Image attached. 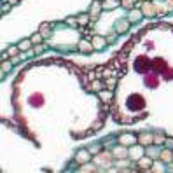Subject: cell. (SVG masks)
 I'll list each match as a JSON object with an SVG mask.
<instances>
[{"label": "cell", "mask_w": 173, "mask_h": 173, "mask_svg": "<svg viewBox=\"0 0 173 173\" xmlns=\"http://www.w3.org/2000/svg\"><path fill=\"white\" fill-rule=\"evenodd\" d=\"M91 161V152L86 151V149H81L79 152L75 154V163L79 164H84V163H89Z\"/></svg>", "instance_id": "obj_1"}, {"label": "cell", "mask_w": 173, "mask_h": 173, "mask_svg": "<svg viewBox=\"0 0 173 173\" xmlns=\"http://www.w3.org/2000/svg\"><path fill=\"white\" fill-rule=\"evenodd\" d=\"M77 49L81 52H93L94 51V46H93V42H89L88 39H81L79 44H77Z\"/></svg>", "instance_id": "obj_2"}, {"label": "cell", "mask_w": 173, "mask_h": 173, "mask_svg": "<svg viewBox=\"0 0 173 173\" xmlns=\"http://www.w3.org/2000/svg\"><path fill=\"white\" fill-rule=\"evenodd\" d=\"M117 142L121 143V145H135V143L138 142V136H135V135H121L117 138Z\"/></svg>", "instance_id": "obj_3"}, {"label": "cell", "mask_w": 173, "mask_h": 173, "mask_svg": "<svg viewBox=\"0 0 173 173\" xmlns=\"http://www.w3.org/2000/svg\"><path fill=\"white\" fill-rule=\"evenodd\" d=\"M91 42H93V46H94V49H102V47H105V46L109 44V40H105V39L100 37V35L91 37Z\"/></svg>", "instance_id": "obj_4"}, {"label": "cell", "mask_w": 173, "mask_h": 173, "mask_svg": "<svg viewBox=\"0 0 173 173\" xmlns=\"http://www.w3.org/2000/svg\"><path fill=\"white\" fill-rule=\"evenodd\" d=\"M100 7H102V4L98 2V0H94L91 4V9H89V16H91V19H96L98 18V14H100Z\"/></svg>", "instance_id": "obj_5"}, {"label": "cell", "mask_w": 173, "mask_h": 173, "mask_svg": "<svg viewBox=\"0 0 173 173\" xmlns=\"http://www.w3.org/2000/svg\"><path fill=\"white\" fill-rule=\"evenodd\" d=\"M121 5V0H103L102 2V7L105 10H112L115 7H119Z\"/></svg>", "instance_id": "obj_6"}, {"label": "cell", "mask_w": 173, "mask_h": 173, "mask_svg": "<svg viewBox=\"0 0 173 173\" xmlns=\"http://www.w3.org/2000/svg\"><path fill=\"white\" fill-rule=\"evenodd\" d=\"M154 142V135H151V133H145V135H140L138 136V143H143V145H151V143Z\"/></svg>", "instance_id": "obj_7"}, {"label": "cell", "mask_w": 173, "mask_h": 173, "mask_svg": "<svg viewBox=\"0 0 173 173\" xmlns=\"http://www.w3.org/2000/svg\"><path fill=\"white\" fill-rule=\"evenodd\" d=\"M140 18H142V10L140 9H133L131 12H130V16H128L130 23H135V21H138Z\"/></svg>", "instance_id": "obj_8"}, {"label": "cell", "mask_w": 173, "mask_h": 173, "mask_svg": "<svg viewBox=\"0 0 173 173\" xmlns=\"http://www.w3.org/2000/svg\"><path fill=\"white\" fill-rule=\"evenodd\" d=\"M31 39H25V40H21L19 44H18V47H19V51H30L31 49Z\"/></svg>", "instance_id": "obj_9"}, {"label": "cell", "mask_w": 173, "mask_h": 173, "mask_svg": "<svg viewBox=\"0 0 173 173\" xmlns=\"http://www.w3.org/2000/svg\"><path fill=\"white\" fill-rule=\"evenodd\" d=\"M77 19H79V26H86V25L89 23V19H91V16H89L88 12H82V14L77 16Z\"/></svg>", "instance_id": "obj_10"}, {"label": "cell", "mask_w": 173, "mask_h": 173, "mask_svg": "<svg viewBox=\"0 0 173 173\" xmlns=\"http://www.w3.org/2000/svg\"><path fill=\"white\" fill-rule=\"evenodd\" d=\"M30 39H31V44H33V46H40L42 42H44V35H42L40 31H37V33L31 35Z\"/></svg>", "instance_id": "obj_11"}, {"label": "cell", "mask_w": 173, "mask_h": 173, "mask_svg": "<svg viewBox=\"0 0 173 173\" xmlns=\"http://www.w3.org/2000/svg\"><path fill=\"white\" fill-rule=\"evenodd\" d=\"M138 164H140V168H151V164H152V157H151V156L140 157V159H138Z\"/></svg>", "instance_id": "obj_12"}, {"label": "cell", "mask_w": 173, "mask_h": 173, "mask_svg": "<svg viewBox=\"0 0 173 173\" xmlns=\"http://www.w3.org/2000/svg\"><path fill=\"white\" fill-rule=\"evenodd\" d=\"M128 103H131L133 109H140V107L143 105V100L140 98V96H138V94H135V96H133V98H131V100H130Z\"/></svg>", "instance_id": "obj_13"}, {"label": "cell", "mask_w": 173, "mask_h": 173, "mask_svg": "<svg viewBox=\"0 0 173 173\" xmlns=\"http://www.w3.org/2000/svg\"><path fill=\"white\" fill-rule=\"evenodd\" d=\"M65 23H67L68 26H73V28L79 26V19H77V16H68V18L65 19Z\"/></svg>", "instance_id": "obj_14"}, {"label": "cell", "mask_w": 173, "mask_h": 173, "mask_svg": "<svg viewBox=\"0 0 173 173\" xmlns=\"http://www.w3.org/2000/svg\"><path fill=\"white\" fill-rule=\"evenodd\" d=\"M49 28H51L49 23H44V25L40 26V33L44 35V37H49V35H51V30H49Z\"/></svg>", "instance_id": "obj_15"}, {"label": "cell", "mask_w": 173, "mask_h": 173, "mask_svg": "<svg viewBox=\"0 0 173 173\" xmlns=\"http://www.w3.org/2000/svg\"><path fill=\"white\" fill-rule=\"evenodd\" d=\"M30 103H31V105H35V107H40V105H42V96H40V94H35V96H31V98H30Z\"/></svg>", "instance_id": "obj_16"}, {"label": "cell", "mask_w": 173, "mask_h": 173, "mask_svg": "<svg viewBox=\"0 0 173 173\" xmlns=\"http://www.w3.org/2000/svg\"><path fill=\"white\" fill-rule=\"evenodd\" d=\"M114 154H115L117 157H124V156H128V151L124 149V145H121V147H117V149L114 151Z\"/></svg>", "instance_id": "obj_17"}, {"label": "cell", "mask_w": 173, "mask_h": 173, "mask_svg": "<svg viewBox=\"0 0 173 173\" xmlns=\"http://www.w3.org/2000/svg\"><path fill=\"white\" fill-rule=\"evenodd\" d=\"M172 157H173V156H172V149H164V151H163V154H161V159L168 163V161H170Z\"/></svg>", "instance_id": "obj_18"}, {"label": "cell", "mask_w": 173, "mask_h": 173, "mask_svg": "<svg viewBox=\"0 0 173 173\" xmlns=\"http://www.w3.org/2000/svg\"><path fill=\"white\" fill-rule=\"evenodd\" d=\"M100 96H102V100H105V102H110V100H112V93H110V89H105L103 93H100Z\"/></svg>", "instance_id": "obj_19"}, {"label": "cell", "mask_w": 173, "mask_h": 173, "mask_svg": "<svg viewBox=\"0 0 173 173\" xmlns=\"http://www.w3.org/2000/svg\"><path fill=\"white\" fill-rule=\"evenodd\" d=\"M7 52H9V56L12 58V56H16V54L19 52V47H18V46H9V47H7Z\"/></svg>", "instance_id": "obj_20"}, {"label": "cell", "mask_w": 173, "mask_h": 173, "mask_svg": "<svg viewBox=\"0 0 173 173\" xmlns=\"http://www.w3.org/2000/svg\"><path fill=\"white\" fill-rule=\"evenodd\" d=\"M10 68H12V65H10V61H2V72H5V73H7V72L10 70Z\"/></svg>", "instance_id": "obj_21"}, {"label": "cell", "mask_w": 173, "mask_h": 173, "mask_svg": "<svg viewBox=\"0 0 173 173\" xmlns=\"http://www.w3.org/2000/svg\"><path fill=\"white\" fill-rule=\"evenodd\" d=\"M166 136L164 135H154V143H164Z\"/></svg>", "instance_id": "obj_22"}, {"label": "cell", "mask_w": 173, "mask_h": 173, "mask_svg": "<svg viewBox=\"0 0 173 173\" xmlns=\"http://www.w3.org/2000/svg\"><path fill=\"white\" fill-rule=\"evenodd\" d=\"M147 154L151 156V157H156V156H159V151H154V147H147Z\"/></svg>", "instance_id": "obj_23"}, {"label": "cell", "mask_w": 173, "mask_h": 173, "mask_svg": "<svg viewBox=\"0 0 173 173\" xmlns=\"http://www.w3.org/2000/svg\"><path fill=\"white\" fill-rule=\"evenodd\" d=\"M10 7H12V4H9V2H5V4H2V14H5V12H9Z\"/></svg>", "instance_id": "obj_24"}, {"label": "cell", "mask_w": 173, "mask_h": 173, "mask_svg": "<svg viewBox=\"0 0 173 173\" xmlns=\"http://www.w3.org/2000/svg\"><path fill=\"white\" fill-rule=\"evenodd\" d=\"M128 25H130V23H126V21H121V25H119L117 31H119V33H122V31H124L126 28H128Z\"/></svg>", "instance_id": "obj_25"}, {"label": "cell", "mask_w": 173, "mask_h": 173, "mask_svg": "<svg viewBox=\"0 0 173 173\" xmlns=\"http://www.w3.org/2000/svg\"><path fill=\"white\" fill-rule=\"evenodd\" d=\"M164 145H166V149H173V138L168 136V138L164 140Z\"/></svg>", "instance_id": "obj_26"}, {"label": "cell", "mask_w": 173, "mask_h": 173, "mask_svg": "<svg viewBox=\"0 0 173 173\" xmlns=\"http://www.w3.org/2000/svg\"><path fill=\"white\" fill-rule=\"evenodd\" d=\"M121 5H122V7H130V9H131L133 0H121Z\"/></svg>", "instance_id": "obj_27"}, {"label": "cell", "mask_w": 173, "mask_h": 173, "mask_svg": "<svg viewBox=\"0 0 173 173\" xmlns=\"http://www.w3.org/2000/svg\"><path fill=\"white\" fill-rule=\"evenodd\" d=\"M93 89H94V91L102 89V82H100V81H94V82H93Z\"/></svg>", "instance_id": "obj_28"}, {"label": "cell", "mask_w": 173, "mask_h": 173, "mask_svg": "<svg viewBox=\"0 0 173 173\" xmlns=\"http://www.w3.org/2000/svg\"><path fill=\"white\" fill-rule=\"evenodd\" d=\"M9 58H10V56H9V52H7V51H5V52L2 51V56H0V60H2V61H5V60H9Z\"/></svg>", "instance_id": "obj_29"}, {"label": "cell", "mask_w": 173, "mask_h": 173, "mask_svg": "<svg viewBox=\"0 0 173 173\" xmlns=\"http://www.w3.org/2000/svg\"><path fill=\"white\" fill-rule=\"evenodd\" d=\"M138 149H140V147H135V151L131 152L133 157H138V156H140V151H138Z\"/></svg>", "instance_id": "obj_30"}, {"label": "cell", "mask_w": 173, "mask_h": 173, "mask_svg": "<svg viewBox=\"0 0 173 173\" xmlns=\"http://www.w3.org/2000/svg\"><path fill=\"white\" fill-rule=\"evenodd\" d=\"M89 152H91V154H98V152H100V149H98V147H91Z\"/></svg>", "instance_id": "obj_31"}, {"label": "cell", "mask_w": 173, "mask_h": 173, "mask_svg": "<svg viewBox=\"0 0 173 173\" xmlns=\"http://www.w3.org/2000/svg\"><path fill=\"white\" fill-rule=\"evenodd\" d=\"M114 84H115V81H114V79H110V81H107V86H109V88H112Z\"/></svg>", "instance_id": "obj_32"}, {"label": "cell", "mask_w": 173, "mask_h": 173, "mask_svg": "<svg viewBox=\"0 0 173 173\" xmlns=\"http://www.w3.org/2000/svg\"><path fill=\"white\" fill-rule=\"evenodd\" d=\"M9 4H12V5H16V4H19V0H7Z\"/></svg>", "instance_id": "obj_33"}, {"label": "cell", "mask_w": 173, "mask_h": 173, "mask_svg": "<svg viewBox=\"0 0 173 173\" xmlns=\"http://www.w3.org/2000/svg\"><path fill=\"white\" fill-rule=\"evenodd\" d=\"M35 52H37V54H39V52H42V47H40V46H37V47H35Z\"/></svg>", "instance_id": "obj_34"}, {"label": "cell", "mask_w": 173, "mask_h": 173, "mask_svg": "<svg viewBox=\"0 0 173 173\" xmlns=\"http://www.w3.org/2000/svg\"><path fill=\"white\" fill-rule=\"evenodd\" d=\"M138 2H143V0H138Z\"/></svg>", "instance_id": "obj_35"}, {"label": "cell", "mask_w": 173, "mask_h": 173, "mask_svg": "<svg viewBox=\"0 0 173 173\" xmlns=\"http://www.w3.org/2000/svg\"><path fill=\"white\" fill-rule=\"evenodd\" d=\"M67 173H68V172H67Z\"/></svg>", "instance_id": "obj_36"}]
</instances>
